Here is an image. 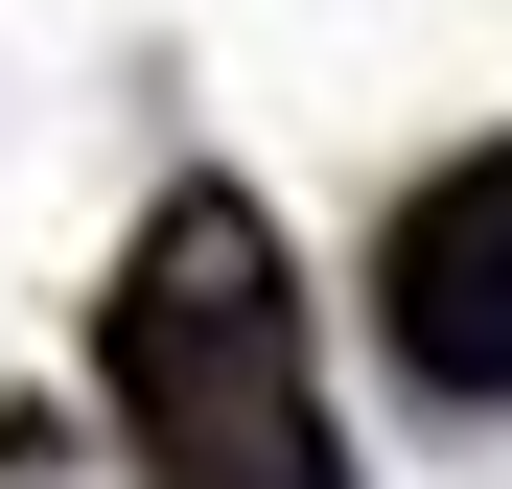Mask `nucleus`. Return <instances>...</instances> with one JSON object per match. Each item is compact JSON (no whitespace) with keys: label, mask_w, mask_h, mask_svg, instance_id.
Segmentation results:
<instances>
[{"label":"nucleus","mask_w":512,"mask_h":489,"mask_svg":"<svg viewBox=\"0 0 512 489\" xmlns=\"http://www.w3.org/2000/svg\"><path fill=\"white\" fill-rule=\"evenodd\" d=\"M94 396L140 489H350L326 443V373H303V280H280V210L256 187H163L140 257L94 303Z\"/></svg>","instance_id":"nucleus-1"},{"label":"nucleus","mask_w":512,"mask_h":489,"mask_svg":"<svg viewBox=\"0 0 512 489\" xmlns=\"http://www.w3.org/2000/svg\"><path fill=\"white\" fill-rule=\"evenodd\" d=\"M373 326H396L419 396H466V420L512 396V140H466L443 187L373 233Z\"/></svg>","instance_id":"nucleus-2"}]
</instances>
